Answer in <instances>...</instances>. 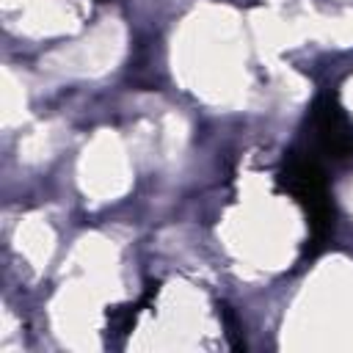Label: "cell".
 <instances>
[{
    "label": "cell",
    "instance_id": "obj_1",
    "mask_svg": "<svg viewBox=\"0 0 353 353\" xmlns=\"http://www.w3.org/2000/svg\"><path fill=\"white\" fill-rule=\"evenodd\" d=\"M314 127H317V135L323 138L328 152H334L336 157L353 154V127L347 124L342 110L328 97L320 99L314 108Z\"/></svg>",
    "mask_w": 353,
    "mask_h": 353
}]
</instances>
